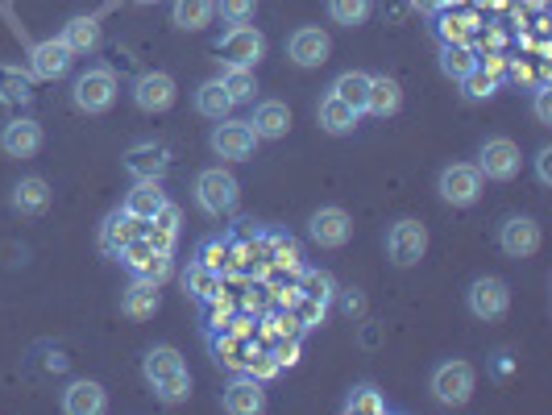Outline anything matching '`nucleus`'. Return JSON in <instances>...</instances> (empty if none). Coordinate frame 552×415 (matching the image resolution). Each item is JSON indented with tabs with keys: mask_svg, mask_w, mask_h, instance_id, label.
<instances>
[{
	"mask_svg": "<svg viewBox=\"0 0 552 415\" xmlns=\"http://www.w3.org/2000/svg\"><path fill=\"white\" fill-rule=\"evenodd\" d=\"M142 374L162 403H183L191 395V370L179 357V349H171V345H154L142 362Z\"/></svg>",
	"mask_w": 552,
	"mask_h": 415,
	"instance_id": "nucleus-1",
	"label": "nucleus"
},
{
	"mask_svg": "<svg viewBox=\"0 0 552 415\" xmlns=\"http://www.w3.org/2000/svg\"><path fill=\"white\" fill-rule=\"evenodd\" d=\"M117 75H113V67H88L84 75L75 79V88H71V100H75V108L79 113H88V117H100V113H108V108L117 104Z\"/></svg>",
	"mask_w": 552,
	"mask_h": 415,
	"instance_id": "nucleus-2",
	"label": "nucleus"
},
{
	"mask_svg": "<svg viewBox=\"0 0 552 415\" xmlns=\"http://www.w3.org/2000/svg\"><path fill=\"white\" fill-rule=\"evenodd\" d=\"M196 204L208 212V216H229L237 204H241V187L229 171L220 166H208V171L196 175Z\"/></svg>",
	"mask_w": 552,
	"mask_h": 415,
	"instance_id": "nucleus-3",
	"label": "nucleus"
},
{
	"mask_svg": "<svg viewBox=\"0 0 552 415\" xmlns=\"http://www.w3.org/2000/svg\"><path fill=\"white\" fill-rule=\"evenodd\" d=\"M474 382L478 374L469 362H440L432 370V395L440 407H465L469 395H474Z\"/></svg>",
	"mask_w": 552,
	"mask_h": 415,
	"instance_id": "nucleus-4",
	"label": "nucleus"
},
{
	"mask_svg": "<svg viewBox=\"0 0 552 415\" xmlns=\"http://www.w3.org/2000/svg\"><path fill=\"white\" fill-rule=\"evenodd\" d=\"M465 308L474 320H503L507 308H511V287L503 279H494V274H482V279L469 283Z\"/></svg>",
	"mask_w": 552,
	"mask_h": 415,
	"instance_id": "nucleus-5",
	"label": "nucleus"
},
{
	"mask_svg": "<svg viewBox=\"0 0 552 415\" xmlns=\"http://www.w3.org/2000/svg\"><path fill=\"white\" fill-rule=\"evenodd\" d=\"M436 191H440V200H445V204L469 208V204H478V196H482V171H478V166H469V162H453V166L440 171Z\"/></svg>",
	"mask_w": 552,
	"mask_h": 415,
	"instance_id": "nucleus-6",
	"label": "nucleus"
},
{
	"mask_svg": "<svg viewBox=\"0 0 552 415\" xmlns=\"http://www.w3.org/2000/svg\"><path fill=\"white\" fill-rule=\"evenodd\" d=\"M428 254V229L420 220H395L386 233V258L395 266H416Z\"/></svg>",
	"mask_w": 552,
	"mask_h": 415,
	"instance_id": "nucleus-7",
	"label": "nucleus"
},
{
	"mask_svg": "<svg viewBox=\"0 0 552 415\" xmlns=\"http://www.w3.org/2000/svg\"><path fill=\"white\" fill-rule=\"evenodd\" d=\"M216 50L225 54V67H258L266 59V38L254 30V25H233V30L220 38Z\"/></svg>",
	"mask_w": 552,
	"mask_h": 415,
	"instance_id": "nucleus-8",
	"label": "nucleus"
},
{
	"mask_svg": "<svg viewBox=\"0 0 552 415\" xmlns=\"http://www.w3.org/2000/svg\"><path fill=\"white\" fill-rule=\"evenodd\" d=\"M478 171L494 183H511L519 175V146L511 137H490L478 150Z\"/></svg>",
	"mask_w": 552,
	"mask_h": 415,
	"instance_id": "nucleus-9",
	"label": "nucleus"
},
{
	"mask_svg": "<svg viewBox=\"0 0 552 415\" xmlns=\"http://www.w3.org/2000/svg\"><path fill=\"white\" fill-rule=\"evenodd\" d=\"M254 146H258V133L250 129V121H216V129H212V150L220 154V158H229V162H245L254 154Z\"/></svg>",
	"mask_w": 552,
	"mask_h": 415,
	"instance_id": "nucleus-10",
	"label": "nucleus"
},
{
	"mask_svg": "<svg viewBox=\"0 0 552 415\" xmlns=\"http://www.w3.org/2000/svg\"><path fill=\"white\" fill-rule=\"evenodd\" d=\"M175 96H179V88H175V79L167 71H146L133 83V104L142 108V113H167V108L175 104Z\"/></svg>",
	"mask_w": 552,
	"mask_h": 415,
	"instance_id": "nucleus-11",
	"label": "nucleus"
},
{
	"mask_svg": "<svg viewBox=\"0 0 552 415\" xmlns=\"http://www.w3.org/2000/svg\"><path fill=\"white\" fill-rule=\"evenodd\" d=\"M328 54H333V42H328V34L316 30V25H303V30H295L287 38V59L295 67H324Z\"/></svg>",
	"mask_w": 552,
	"mask_h": 415,
	"instance_id": "nucleus-12",
	"label": "nucleus"
},
{
	"mask_svg": "<svg viewBox=\"0 0 552 415\" xmlns=\"http://www.w3.org/2000/svg\"><path fill=\"white\" fill-rule=\"evenodd\" d=\"M308 233H312V241H316L320 249H341V245H349V237H353V220H349L345 208H320V212H312V220H308Z\"/></svg>",
	"mask_w": 552,
	"mask_h": 415,
	"instance_id": "nucleus-13",
	"label": "nucleus"
},
{
	"mask_svg": "<svg viewBox=\"0 0 552 415\" xmlns=\"http://www.w3.org/2000/svg\"><path fill=\"white\" fill-rule=\"evenodd\" d=\"M540 225L532 216H511L503 220V229H499V249L507 258H532L536 249H540Z\"/></svg>",
	"mask_w": 552,
	"mask_h": 415,
	"instance_id": "nucleus-14",
	"label": "nucleus"
},
{
	"mask_svg": "<svg viewBox=\"0 0 552 415\" xmlns=\"http://www.w3.org/2000/svg\"><path fill=\"white\" fill-rule=\"evenodd\" d=\"M220 407H225L229 415H258V411H266V391H262V382L250 378L245 370H237V378L225 386V395H220Z\"/></svg>",
	"mask_w": 552,
	"mask_h": 415,
	"instance_id": "nucleus-15",
	"label": "nucleus"
},
{
	"mask_svg": "<svg viewBox=\"0 0 552 415\" xmlns=\"http://www.w3.org/2000/svg\"><path fill=\"white\" fill-rule=\"evenodd\" d=\"M71 63H75V54L63 38H46L30 50V75L34 79H63L71 71Z\"/></svg>",
	"mask_w": 552,
	"mask_h": 415,
	"instance_id": "nucleus-16",
	"label": "nucleus"
},
{
	"mask_svg": "<svg viewBox=\"0 0 552 415\" xmlns=\"http://www.w3.org/2000/svg\"><path fill=\"white\" fill-rule=\"evenodd\" d=\"M0 150L9 158H34L42 150V125L30 121V117H17L0 129Z\"/></svg>",
	"mask_w": 552,
	"mask_h": 415,
	"instance_id": "nucleus-17",
	"label": "nucleus"
},
{
	"mask_svg": "<svg viewBox=\"0 0 552 415\" xmlns=\"http://www.w3.org/2000/svg\"><path fill=\"white\" fill-rule=\"evenodd\" d=\"M171 166V150L158 146V142H137L129 154H125V171L133 179H162Z\"/></svg>",
	"mask_w": 552,
	"mask_h": 415,
	"instance_id": "nucleus-18",
	"label": "nucleus"
},
{
	"mask_svg": "<svg viewBox=\"0 0 552 415\" xmlns=\"http://www.w3.org/2000/svg\"><path fill=\"white\" fill-rule=\"evenodd\" d=\"M146 233V220H137L133 212H125V208H117L113 216L104 220V229H100V249L104 254H121V249L133 241V237H142Z\"/></svg>",
	"mask_w": 552,
	"mask_h": 415,
	"instance_id": "nucleus-19",
	"label": "nucleus"
},
{
	"mask_svg": "<svg viewBox=\"0 0 552 415\" xmlns=\"http://www.w3.org/2000/svg\"><path fill=\"white\" fill-rule=\"evenodd\" d=\"M158 308H162V291H158V283L142 279V274H133L129 291L121 295V312H125L129 320H150Z\"/></svg>",
	"mask_w": 552,
	"mask_h": 415,
	"instance_id": "nucleus-20",
	"label": "nucleus"
},
{
	"mask_svg": "<svg viewBox=\"0 0 552 415\" xmlns=\"http://www.w3.org/2000/svg\"><path fill=\"white\" fill-rule=\"evenodd\" d=\"M250 129L258 133V142H279V137H287V129H291V108L283 100H262L254 108Z\"/></svg>",
	"mask_w": 552,
	"mask_h": 415,
	"instance_id": "nucleus-21",
	"label": "nucleus"
},
{
	"mask_svg": "<svg viewBox=\"0 0 552 415\" xmlns=\"http://www.w3.org/2000/svg\"><path fill=\"white\" fill-rule=\"evenodd\" d=\"M104 407H108V395H104V386L92 382V378H79L63 391V411L67 415H100Z\"/></svg>",
	"mask_w": 552,
	"mask_h": 415,
	"instance_id": "nucleus-22",
	"label": "nucleus"
},
{
	"mask_svg": "<svg viewBox=\"0 0 552 415\" xmlns=\"http://www.w3.org/2000/svg\"><path fill=\"white\" fill-rule=\"evenodd\" d=\"M146 241L158 249V254H175V241H179V208L167 200L150 220H146Z\"/></svg>",
	"mask_w": 552,
	"mask_h": 415,
	"instance_id": "nucleus-23",
	"label": "nucleus"
},
{
	"mask_svg": "<svg viewBox=\"0 0 552 415\" xmlns=\"http://www.w3.org/2000/svg\"><path fill=\"white\" fill-rule=\"evenodd\" d=\"M403 108V88L391 79V75H370V96H366V113L374 117H395Z\"/></svg>",
	"mask_w": 552,
	"mask_h": 415,
	"instance_id": "nucleus-24",
	"label": "nucleus"
},
{
	"mask_svg": "<svg viewBox=\"0 0 552 415\" xmlns=\"http://www.w3.org/2000/svg\"><path fill=\"white\" fill-rule=\"evenodd\" d=\"M183 291L196 299V303H212L220 291H225V274H216L208 270L204 262H191L187 274H183Z\"/></svg>",
	"mask_w": 552,
	"mask_h": 415,
	"instance_id": "nucleus-25",
	"label": "nucleus"
},
{
	"mask_svg": "<svg viewBox=\"0 0 552 415\" xmlns=\"http://www.w3.org/2000/svg\"><path fill=\"white\" fill-rule=\"evenodd\" d=\"M316 121H320V129L324 133H333V137H345V133H353L357 129V113L345 104V100H337L333 92H328L324 100H320V108H316Z\"/></svg>",
	"mask_w": 552,
	"mask_h": 415,
	"instance_id": "nucleus-26",
	"label": "nucleus"
},
{
	"mask_svg": "<svg viewBox=\"0 0 552 415\" xmlns=\"http://www.w3.org/2000/svg\"><path fill=\"white\" fill-rule=\"evenodd\" d=\"M162 204H167V191H162V179H137V187L125 196V212H133L137 220H150Z\"/></svg>",
	"mask_w": 552,
	"mask_h": 415,
	"instance_id": "nucleus-27",
	"label": "nucleus"
},
{
	"mask_svg": "<svg viewBox=\"0 0 552 415\" xmlns=\"http://www.w3.org/2000/svg\"><path fill=\"white\" fill-rule=\"evenodd\" d=\"M59 38L71 46V54H96L100 42H104L100 21H96V17H71V21L63 25V34H59Z\"/></svg>",
	"mask_w": 552,
	"mask_h": 415,
	"instance_id": "nucleus-28",
	"label": "nucleus"
},
{
	"mask_svg": "<svg viewBox=\"0 0 552 415\" xmlns=\"http://www.w3.org/2000/svg\"><path fill=\"white\" fill-rule=\"evenodd\" d=\"M46 208H50V183L46 179L30 175V179H21L13 187V212H21V216H42Z\"/></svg>",
	"mask_w": 552,
	"mask_h": 415,
	"instance_id": "nucleus-29",
	"label": "nucleus"
},
{
	"mask_svg": "<svg viewBox=\"0 0 552 415\" xmlns=\"http://www.w3.org/2000/svg\"><path fill=\"white\" fill-rule=\"evenodd\" d=\"M233 108H237V104L229 100V92H225V83H220V79H208V83H200V88H196V113H200V117L225 121Z\"/></svg>",
	"mask_w": 552,
	"mask_h": 415,
	"instance_id": "nucleus-30",
	"label": "nucleus"
},
{
	"mask_svg": "<svg viewBox=\"0 0 552 415\" xmlns=\"http://www.w3.org/2000/svg\"><path fill=\"white\" fill-rule=\"evenodd\" d=\"M171 17H175L179 30L200 34V30H208V21L216 17V0H175Z\"/></svg>",
	"mask_w": 552,
	"mask_h": 415,
	"instance_id": "nucleus-31",
	"label": "nucleus"
},
{
	"mask_svg": "<svg viewBox=\"0 0 552 415\" xmlns=\"http://www.w3.org/2000/svg\"><path fill=\"white\" fill-rule=\"evenodd\" d=\"M386 411H391V399L374 382H357L345 395V415H386Z\"/></svg>",
	"mask_w": 552,
	"mask_h": 415,
	"instance_id": "nucleus-32",
	"label": "nucleus"
},
{
	"mask_svg": "<svg viewBox=\"0 0 552 415\" xmlns=\"http://www.w3.org/2000/svg\"><path fill=\"white\" fill-rule=\"evenodd\" d=\"M328 92H333L337 100H345L353 113L362 117L366 113V96H370V75L366 71H345V75H337V83Z\"/></svg>",
	"mask_w": 552,
	"mask_h": 415,
	"instance_id": "nucleus-33",
	"label": "nucleus"
},
{
	"mask_svg": "<svg viewBox=\"0 0 552 415\" xmlns=\"http://www.w3.org/2000/svg\"><path fill=\"white\" fill-rule=\"evenodd\" d=\"M474 67H478V54L469 50V42H440V71H445L449 79L461 83Z\"/></svg>",
	"mask_w": 552,
	"mask_h": 415,
	"instance_id": "nucleus-34",
	"label": "nucleus"
},
{
	"mask_svg": "<svg viewBox=\"0 0 552 415\" xmlns=\"http://www.w3.org/2000/svg\"><path fill=\"white\" fill-rule=\"evenodd\" d=\"M250 341L237 337V332L229 328H220V337H212V353H216V362H225L229 370H245V357H250Z\"/></svg>",
	"mask_w": 552,
	"mask_h": 415,
	"instance_id": "nucleus-35",
	"label": "nucleus"
},
{
	"mask_svg": "<svg viewBox=\"0 0 552 415\" xmlns=\"http://www.w3.org/2000/svg\"><path fill=\"white\" fill-rule=\"evenodd\" d=\"M266 249H270V266H283V270H303V254L291 233H262Z\"/></svg>",
	"mask_w": 552,
	"mask_h": 415,
	"instance_id": "nucleus-36",
	"label": "nucleus"
},
{
	"mask_svg": "<svg viewBox=\"0 0 552 415\" xmlns=\"http://www.w3.org/2000/svg\"><path fill=\"white\" fill-rule=\"evenodd\" d=\"M220 83H225V92H229V100H233V104H250V100H254V92H258L254 67H225Z\"/></svg>",
	"mask_w": 552,
	"mask_h": 415,
	"instance_id": "nucleus-37",
	"label": "nucleus"
},
{
	"mask_svg": "<svg viewBox=\"0 0 552 415\" xmlns=\"http://www.w3.org/2000/svg\"><path fill=\"white\" fill-rule=\"evenodd\" d=\"M370 13H374V0H328V17H333L337 25H345V30L366 25Z\"/></svg>",
	"mask_w": 552,
	"mask_h": 415,
	"instance_id": "nucleus-38",
	"label": "nucleus"
},
{
	"mask_svg": "<svg viewBox=\"0 0 552 415\" xmlns=\"http://www.w3.org/2000/svg\"><path fill=\"white\" fill-rule=\"evenodd\" d=\"M299 295L320 299V303H333L337 299V283L328 270H299Z\"/></svg>",
	"mask_w": 552,
	"mask_h": 415,
	"instance_id": "nucleus-39",
	"label": "nucleus"
},
{
	"mask_svg": "<svg viewBox=\"0 0 552 415\" xmlns=\"http://www.w3.org/2000/svg\"><path fill=\"white\" fill-rule=\"evenodd\" d=\"M196 262H204V266L216 270V274H229V270H233V245L220 241V237H208V241L196 249Z\"/></svg>",
	"mask_w": 552,
	"mask_h": 415,
	"instance_id": "nucleus-40",
	"label": "nucleus"
},
{
	"mask_svg": "<svg viewBox=\"0 0 552 415\" xmlns=\"http://www.w3.org/2000/svg\"><path fill=\"white\" fill-rule=\"evenodd\" d=\"M34 92H30V79L13 67H0V104H30Z\"/></svg>",
	"mask_w": 552,
	"mask_h": 415,
	"instance_id": "nucleus-41",
	"label": "nucleus"
},
{
	"mask_svg": "<svg viewBox=\"0 0 552 415\" xmlns=\"http://www.w3.org/2000/svg\"><path fill=\"white\" fill-rule=\"evenodd\" d=\"M461 92H465V100H490L494 92H499V79L486 75L482 67H474V71L461 79Z\"/></svg>",
	"mask_w": 552,
	"mask_h": 415,
	"instance_id": "nucleus-42",
	"label": "nucleus"
},
{
	"mask_svg": "<svg viewBox=\"0 0 552 415\" xmlns=\"http://www.w3.org/2000/svg\"><path fill=\"white\" fill-rule=\"evenodd\" d=\"M216 13L229 25H250L258 13V0H216Z\"/></svg>",
	"mask_w": 552,
	"mask_h": 415,
	"instance_id": "nucleus-43",
	"label": "nucleus"
},
{
	"mask_svg": "<svg viewBox=\"0 0 552 415\" xmlns=\"http://www.w3.org/2000/svg\"><path fill=\"white\" fill-rule=\"evenodd\" d=\"M117 258H121V262H125V266H129L133 274H142V266H146V262L154 258V245H150V241H146V233H142V237H133V241H129V245L121 249Z\"/></svg>",
	"mask_w": 552,
	"mask_h": 415,
	"instance_id": "nucleus-44",
	"label": "nucleus"
},
{
	"mask_svg": "<svg viewBox=\"0 0 552 415\" xmlns=\"http://www.w3.org/2000/svg\"><path fill=\"white\" fill-rule=\"evenodd\" d=\"M324 316H328V303L308 299V295H299V299H295V320H299V328H320Z\"/></svg>",
	"mask_w": 552,
	"mask_h": 415,
	"instance_id": "nucleus-45",
	"label": "nucleus"
},
{
	"mask_svg": "<svg viewBox=\"0 0 552 415\" xmlns=\"http://www.w3.org/2000/svg\"><path fill=\"white\" fill-rule=\"evenodd\" d=\"M283 366L274 362V353H262V349H250V357H245V374L258 378V382H270L274 374H279Z\"/></svg>",
	"mask_w": 552,
	"mask_h": 415,
	"instance_id": "nucleus-46",
	"label": "nucleus"
},
{
	"mask_svg": "<svg viewBox=\"0 0 552 415\" xmlns=\"http://www.w3.org/2000/svg\"><path fill=\"white\" fill-rule=\"evenodd\" d=\"M436 34H440V42H469V21L465 17H440Z\"/></svg>",
	"mask_w": 552,
	"mask_h": 415,
	"instance_id": "nucleus-47",
	"label": "nucleus"
},
{
	"mask_svg": "<svg viewBox=\"0 0 552 415\" xmlns=\"http://www.w3.org/2000/svg\"><path fill=\"white\" fill-rule=\"evenodd\" d=\"M142 279H150V283H167L171 279V254H158V249H154V258L142 266Z\"/></svg>",
	"mask_w": 552,
	"mask_h": 415,
	"instance_id": "nucleus-48",
	"label": "nucleus"
},
{
	"mask_svg": "<svg viewBox=\"0 0 552 415\" xmlns=\"http://www.w3.org/2000/svg\"><path fill=\"white\" fill-rule=\"evenodd\" d=\"M270 353H274V362H279V366H295L299 362V337H279Z\"/></svg>",
	"mask_w": 552,
	"mask_h": 415,
	"instance_id": "nucleus-49",
	"label": "nucleus"
},
{
	"mask_svg": "<svg viewBox=\"0 0 552 415\" xmlns=\"http://www.w3.org/2000/svg\"><path fill=\"white\" fill-rule=\"evenodd\" d=\"M536 121L540 125H552V92L548 88L536 92Z\"/></svg>",
	"mask_w": 552,
	"mask_h": 415,
	"instance_id": "nucleus-50",
	"label": "nucleus"
},
{
	"mask_svg": "<svg viewBox=\"0 0 552 415\" xmlns=\"http://www.w3.org/2000/svg\"><path fill=\"white\" fill-rule=\"evenodd\" d=\"M536 179H540L544 187L552 183V150H548V146H544V150L536 154Z\"/></svg>",
	"mask_w": 552,
	"mask_h": 415,
	"instance_id": "nucleus-51",
	"label": "nucleus"
},
{
	"mask_svg": "<svg viewBox=\"0 0 552 415\" xmlns=\"http://www.w3.org/2000/svg\"><path fill=\"white\" fill-rule=\"evenodd\" d=\"M420 13H428V17H436V13H445L449 9V0H411Z\"/></svg>",
	"mask_w": 552,
	"mask_h": 415,
	"instance_id": "nucleus-52",
	"label": "nucleus"
},
{
	"mask_svg": "<svg viewBox=\"0 0 552 415\" xmlns=\"http://www.w3.org/2000/svg\"><path fill=\"white\" fill-rule=\"evenodd\" d=\"M478 67H482V71H486V75H494V79H499V75H503V67H507V63H503V54H486V63H478Z\"/></svg>",
	"mask_w": 552,
	"mask_h": 415,
	"instance_id": "nucleus-53",
	"label": "nucleus"
},
{
	"mask_svg": "<svg viewBox=\"0 0 552 415\" xmlns=\"http://www.w3.org/2000/svg\"><path fill=\"white\" fill-rule=\"evenodd\" d=\"M494 370H499V374L507 378V374L515 370V362H511V353H499V362H494Z\"/></svg>",
	"mask_w": 552,
	"mask_h": 415,
	"instance_id": "nucleus-54",
	"label": "nucleus"
},
{
	"mask_svg": "<svg viewBox=\"0 0 552 415\" xmlns=\"http://www.w3.org/2000/svg\"><path fill=\"white\" fill-rule=\"evenodd\" d=\"M345 312H349V316L362 312V295H345Z\"/></svg>",
	"mask_w": 552,
	"mask_h": 415,
	"instance_id": "nucleus-55",
	"label": "nucleus"
},
{
	"mask_svg": "<svg viewBox=\"0 0 552 415\" xmlns=\"http://www.w3.org/2000/svg\"><path fill=\"white\" fill-rule=\"evenodd\" d=\"M133 5H158V0H133Z\"/></svg>",
	"mask_w": 552,
	"mask_h": 415,
	"instance_id": "nucleus-56",
	"label": "nucleus"
}]
</instances>
